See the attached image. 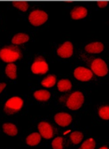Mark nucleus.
Masks as SVG:
<instances>
[{
    "label": "nucleus",
    "mask_w": 109,
    "mask_h": 149,
    "mask_svg": "<svg viewBox=\"0 0 109 149\" xmlns=\"http://www.w3.org/2000/svg\"><path fill=\"white\" fill-rule=\"evenodd\" d=\"M38 130L40 135L45 139H51L53 136V130L51 125L47 122H41L38 125Z\"/></svg>",
    "instance_id": "8"
},
{
    "label": "nucleus",
    "mask_w": 109,
    "mask_h": 149,
    "mask_svg": "<svg viewBox=\"0 0 109 149\" xmlns=\"http://www.w3.org/2000/svg\"><path fill=\"white\" fill-rule=\"evenodd\" d=\"M100 117L104 120H109V106L101 107L99 111Z\"/></svg>",
    "instance_id": "23"
},
{
    "label": "nucleus",
    "mask_w": 109,
    "mask_h": 149,
    "mask_svg": "<svg viewBox=\"0 0 109 149\" xmlns=\"http://www.w3.org/2000/svg\"><path fill=\"white\" fill-rule=\"evenodd\" d=\"M108 2L107 1H97V5L98 6L100 7V8H104L106 6H107Z\"/></svg>",
    "instance_id": "25"
},
{
    "label": "nucleus",
    "mask_w": 109,
    "mask_h": 149,
    "mask_svg": "<svg viewBox=\"0 0 109 149\" xmlns=\"http://www.w3.org/2000/svg\"><path fill=\"white\" fill-rule=\"evenodd\" d=\"M48 65L45 60L40 56L36 58L35 62L32 66V71L34 74H45L48 71Z\"/></svg>",
    "instance_id": "6"
},
{
    "label": "nucleus",
    "mask_w": 109,
    "mask_h": 149,
    "mask_svg": "<svg viewBox=\"0 0 109 149\" xmlns=\"http://www.w3.org/2000/svg\"><path fill=\"white\" fill-rule=\"evenodd\" d=\"M54 120L57 124L63 127L68 126L72 122V116L66 113H59L54 116Z\"/></svg>",
    "instance_id": "10"
},
{
    "label": "nucleus",
    "mask_w": 109,
    "mask_h": 149,
    "mask_svg": "<svg viewBox=\"0 0 109 149\" xmlns=\"http://www.w3.org/2000/svg\"><path fill=\"white\" fill-rule=\"evenodd\" d=\"M87 14V11L85 7H77L72 10L71 12V17L74 20H78L84 19L86 17Z\"/></svg>",
    "instance_id": "11"
},
{
    "label": "nucleus",
    "mask_w": 109,
    "mask_h": 149,
    "mask_svg": "<svg viewBox=\"0 0 109 149\" xmlns=\"http://www.w3.org/2000/svg\"><path fill=\"white\" fill-rule=\"evenodd\" d=\"M99 149H108L107 147H106V146H103V147H101Z\"/></svg>",
    "instance_id": "27"
},
{
    "label": "nucleus",
    "mask_w": 109,
    "mask_h": 149,
    "mask_svg": "<svg viewBox=\"0 0 109 149\" xmlns=\"http://www.w3.org/2000/svg\"><path fill=\"white\" fill-rule=\"evenodd\" d=\"M104 49V45L101 42H93L88 44L85 49L89 53H99L102 52Z\"/></svg>",
    "instance_id": "12"
},
{
    "label": "nucleus",
    "mask_w": 109,
    "mask_h": 149,
    "mask_svg": "<svg viewBox=\"0 0 109 149\" xmlns=\"http://www.w3.org/2000/svg\"><path fill=\"white\" fill-rule=\"evenodd\" d=\"M23 105V101L18 97H15L9 99L5 104L4 110L7 114H13L21 109Z\"/></svg>",
    "instance_id": "2"
},
{
    "label": "nucleus",
    "mask_w": 109,
    "mask_h": 149,
    "mask_svg": "<svg viewBox=\"0 0 109 149\" xmlns=\"http://www.w3.org/2000/svg\"><path fill=\"white\" fill-rule=\"evenodd\" d=\"M13 5L22 11H26L28 8V3L27 1H13Z\"/></svg>",
    "instance_id": "22"
},
{
    "label": "nucleus",
    "mask_w": 109,
    "mask_h": 149,
    "mask_svg": "<svg viewBox=\"0 0 109 149\" xmlns=\"http://www.w3.org/2000/svg\"><path fill=\"white\" fill-rule=\"evenodd\" d=\"M63 138L57 137L52 143V146L53 149H63Z\"/></svg>",
    "instance_id": "24"
},
{
    "label": "nucleus",
    "mask_w": 109,
    "mask_h": 149,
    "mask_svg": "<svg viewBox=\"0 0 109 149\" xmlns=\"http://www.w3.org/2000/svg\"><path fill=\"white\" fill-rule=\"evenodd\" d=\"M58 55L63 58L71 57L73 53V45L72 43L66 42L63 43L57 50Z\"/></svg>",
    "instance_id": "9"
},
{
    "label": "nucleus",
    "mask_w": 109,
    "mask_h": 149,
    "mask_svg": "<svg viewBox=\"0 0 109 149\" xmlns=\"http://www.w3.org/2000/svg\"><path fill=\"white\" fill-rule=\"evenodd\" d=\"M48 16L45 12L40 10H36L31 13L29 16V20L34 26H40L43 24L48 20Z\"/></svg>",
    "instance_id": "4"
},
{
    "label": "nucleus",
    "mask_w": 109,
    "mask_h": 149,
    "mask_svg": "<svg viewBox=\"0 0 109 149\" xmlns=\"http://www.w3.org/2000/svg\"><path fill=\"white\" fill-rule=\"evenodd\" d=\"M74 76L78 80L87 81L92 78V72L87 68L84 67H78L74 70Z\"/></svg>",
    "instance_id": "7"
},
{
    "label": "nucleus",
    "mask_w": 109,
    "mask_h": 149,
    "mask_svg": "<svg viewBox=\"0 0 109 149\" xmlns=\"http://www.w3.org/2000/svg\"><path fill=\"white\" fill-rule=\"evenodd\" d=\"M59 90L62 92L71 90L72 88V84L68 79H61L57 84Z\"/></svg>",
    "instance_id": "16"
},
{
    "label": "nucleus",
    "mask_w": 109,
    "mask_h": 149,
    "mask_svg": "<svg viewBox=\"0 0 109 149\" xmlns=\"http://www.w3.org/2000/svg\"><path fill=\"white\" fill-rule=\"evenodd\" d=\"M83 137H84V135L81 132H74L72 133L71 135V141H72V143L76 144V145L81 142Z\"/></svg>",
    "instance_id": "20"
},
{
    "label": "nucleus",
    "mask_w": 109,
    "mask_h": 149,
    "mask_svg": "<svg viewBox=\"0 0 109 149\" xmlns=\"http://www.w3.org/2000/svg\"><path fill=\"white\" fill-rule=\"evenodd\" d=\"M95 145V140L92 138H89L82 144L80 149H94Z\"/></svg>",
    "instance_id": "21"
},
{
    "label": "nucleus",
    "mask_w": 109,
    "mask_h": 149,
    "mask_svg": "<svg viewBox=\"0 0 109 149\" xmlns=\"http://www.w3.org/2000/svg\"><path fill=\"white\" fill-rule=\"evenodd\" d=\"M92 69L96 75L105 76L108 73L107 65L101 58H97L92 64Z\"/></svg>",
    "instance_id": "5"
},
{
    "label": "nucleus",
    "mask_w": 109,
    "mask_h": 149,
    "mask_svg": "<svg viewBox=\"0 0 109 149\" xmlns=\"http://www.w3.org/2000/svg\"><path fill=\"white\" fill-rule=\"evenodd\" d=\"M3 132L10 136H15L17 134V128L14 124H5L3 125Z\"/></svg>",
    "instance_id": "17"
},
{
    "label": "nucleus",
    "mask_w": 109,
    "mask_h": 149,
    "mask_svg": "<svg viewBox=\"0 0 109 149\" xmlns=\"http://www.w3.org/2000/svg\"><path fill=\"white\" fill-rule=\"evenodd\" d=\"M84 101V97L81 92L76 91L72 93L68 99L66 105L70 109L78 110L82 106Z\"/></svg>",
    "instance_id": "3"
},
{
    "label": "nucleus",
    "mask_w": 109,
    "mask_h": 149,
    "mask_svg": "<svg viewBox=\"0 0 109 149\" xmlns=\"http://www.w3.org/2000/svg\"><path fill=\"white\" fill-rule=\"evenodd\" d=\"M28 40H29V36L28 35L22 34V33H19L13 38L12 43L13 44L19 45L28 42Z\"/></svg>",
    "instance_id": "13"
},
{
    "label": "nucleus",
    "mask_w": 109,
    "mask_h": 149,
    "mask_svg": "<svg viewBox=\"0 0 109 149\" xmlns=\"http://www.w3.org/2000/svg\"><path fill=\"white\" fill-rule=\"evenodd\" d=\"M6 87V84L5 83H0V93H1V91L5 89V87Z\"/></svg>",
    "instance_id": "26"
},
{
    "label": "nucleus",
    "mask_w": 109,
    "mask_h": 149,
    "mask_svg": "<svg viewBox=\"0 0 109 149\" xmlns=\"http://www.w3.org/2000/svg\"><path fill=\"white\" fill-rule=\"evenodd\" d=\"M21 57L20 49L15 46H7L0 50V58L6 63H13Z\"/></svg>",
    "instance_id": "1"
},
{
    "label": "nucleus",
    "mask_w": 109,
    "mask_h": 149,
    "mask_svg": "<svg viewBox=\"0 0 109 149\" xmlns=\"http://www.w3.org/2000/svg\"><path fill=\"white\" fill-rule=\"evenodd\" d=\"M56 83V77L53 75H49L46 77L45 79H43L41 81L42 86L46 87H53Z\"/></svg>",
    "instance_id": "19"
},
{
    "label": "nucleus",
    "mask_w": 109,
    "mask_h": 149,
    "mask_svg": "<svg viewBox=\"0 0 109 149\" xmlns=\"http://www.w3.org/2000/svg\"><path fill=\"white\" fill-rule=\"evenodd\" d=\"M35 98L40 101H46L50 98L51 94L49 91L46 90H39L36 91L34 94Z\"/></svg>",
    "instance_id": "15"
},
{
    "label": "nucleus",
    "mask_w": 109,
    "mask_h": 149,
    "mask_svg": "<svg viewBox=\"0 0 109 149\" xmlns=\"http://www.w3.org/2000/svg\"><path fill=\"white\" fill-rule=\"evenodd\" d=\"M6 73L7 76L11 79L17 78V66L14 64H9L7 66L6 69Z\"/></svg>",
    "instance_id": "18"
},
{
    "label": "nucleus",
    "mask_w": 109,
    "mask_h": 149,
    "mask_svg": "<svg viewBox=\"0 0 109 149\" xmlns=\"http://www.w3.org/2000/svg\"><path fill=\"white\" fill-rule=\"evenodd\" d=\"M41 141V135L38 133H34L27 138V143L28 145H37Z\"/></svg>",
    "instance_id": "14"
}]
</instances>
